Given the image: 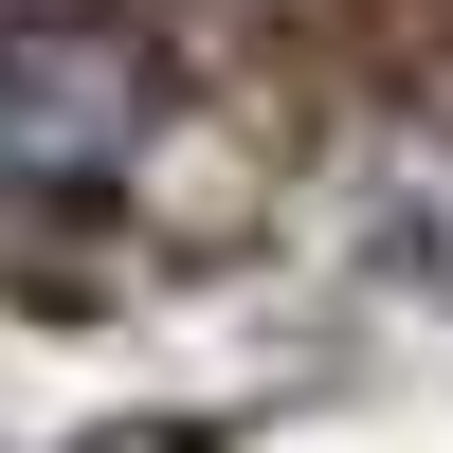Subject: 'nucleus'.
I'll list each match as a JSON object with an SVG mask.
<instances>
[{
	"label": "nucleus",
	"mask_w": 453,
	"mask_h": 453,
	"mask_svg": "<svg viewBox=\"0 0 453 453\" xmlns=\"http://www.w3.org/2000/svg\"><path fill=\"white\" fill-rule=\"evenodd\" d=\"M145 109H164V73H145L127 19H19V36H0V181H19V200L127 181Z\"/></svg>",
	"instance_id": "obj_1"
}]
</instances>
